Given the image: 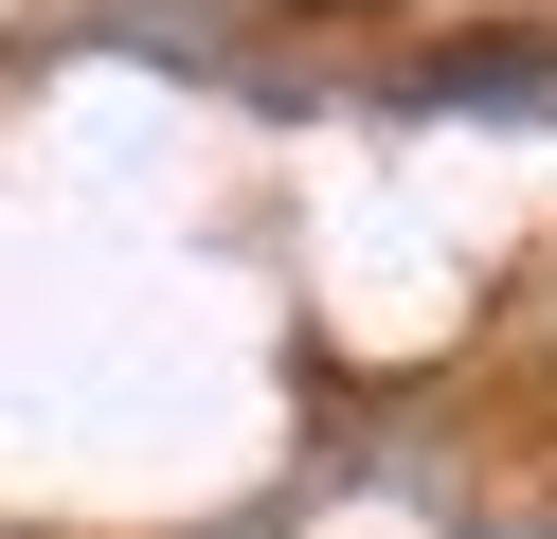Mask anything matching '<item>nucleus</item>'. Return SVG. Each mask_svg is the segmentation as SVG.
I'll list each match as a JSON object with an SVG mask.
<instances>
[]
</instances>
